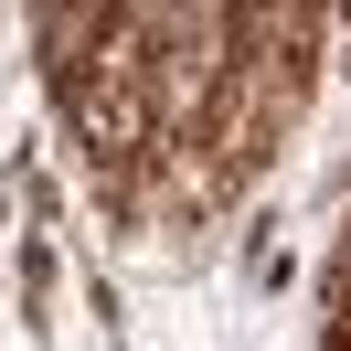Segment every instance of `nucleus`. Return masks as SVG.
<instances>
[{
  "instance_id": "obj_1",
  "label": "nucleus",
  "mask_w": 351,
  "mask_h": 351,
  "mask_svg": "<svg viewBox=\"0 0 351 351\" xmlns=\"http://www.w3.org/2000/svg\"><path fill=\"white\" fill-rule=\"evenodd\" d=\"M86 138H96L107 160L128 149V138H138V86H96V96H86Z\"/></svg>"
}]
</instances>
